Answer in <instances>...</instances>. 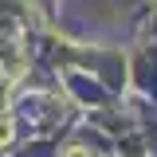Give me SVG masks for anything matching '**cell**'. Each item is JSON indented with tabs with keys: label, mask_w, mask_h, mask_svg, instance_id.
Segmentation results:
<instances>
[{
	"label": "cell",
	"mask_w": 157,
	"mask_h": 157,
	"mask_svg": "<svg viewBox=\"0 0 157 157\" xmlns=\"http://www.w3.org/2000/svg\"><path fill=\"white\" fill-rule=\"evenodd\" d=\"M67 157H86V153H78V149H71V153H67Z\"/></svg>",
	"instance_id": "cell-2"
},
{
	"label": "cell",
	"mask_w": 157,
	"mask_h": 157,
	"mask_svg": "<svg viewBox=\"0 0 157 157\" xmlns=\"http://www.w3.org/2000/svg\"><path fill=\"white\" fill-rule=\"evenodd\" d=\"M4 137H8V122L0 118V141H4Z\"/></svg>",
	"instance_id": "cell-1"
}]
</instances>
